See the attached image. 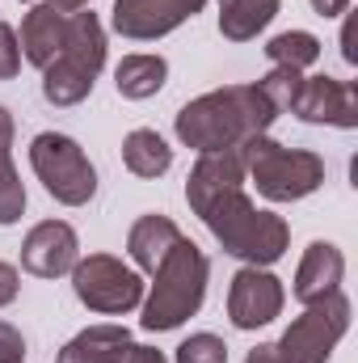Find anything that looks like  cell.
I'll list each match as a JSON object with an SVG mask.
<instances>
[{
	"mask_svg": "<svg viewBox=\"0 0 358 363\" xmlns=\"http://www.w3.org/2000/svg\"><path fill=\"white\" fill-rule=\"evenodd\" d=\"M185 199H190L194 216L211 228V237L224 245V254H232L249 267L278 262L291 245L287 220L253 207L245 194V148L202 152L185 178Z\"/></svg>",
	"mask_w": 358,
	"mask_h": 363,
	"instance_id": "cell-1",
	"label": "cell"
},
{
	"mask_svg": "<svg viewBox=\"0 0 358 363\" xmlns=\"http://www.w3.org/2000/svg\"><path fill=\"white\" fill-rule=\"evenodd\" d=\"M274 118H278V110L270 106L262 85H224V89H211L185 101L173 127H178L181 144L202 157V152L241 148L253 135H266Z\"/></svg>",
	"mask_w": 358,
	"mask_h": 363,
	"instance_id": "cell-2",
	"label": "cell"
},
{
	"mask_svg": "<svg viewBox=\"0 0 358 363\" xmlns=\"http://www.w3.org/2000/svg\"><path fill=\"white\" fill-rule=\"evenodd\" d=\"M152 296L144 300V330L152 334H165V330H178L185 317H194L207 300V279H211V262L207 254L181 237L178 245L161 258V267L152 271Z\"/></svg>",
	"mask_w": 358,
	"mask_h": 363,
	"instance_id": "cell-3",
	"label": "cell"
},
{
	"mask_svg": "<svg viewBox=\"0 0 358 363\" xmlns=\"http://www.w3.org/2000/svg\"><path fill=\"white\" fill-rule=\"evenodd\" d=\"M105 64V30L97 21V13L76 9L68 13V34H64V51L42 68V97L51 106H76L93 93V81Z\"/></svg>",
	"mask_w": 358,
	"mask_h": 363,
	"instance_id": "cell-4",
	"label": "cell"
},
{
	"mask_svg": "<svg viewBox=\"0 0 358 363\" xmlns=\"http://www.w3.org/2000/svg\"><path fill=\"white\" fill-rule=\"evenodd\" d=\"M245 148V178H253L258 194L270 203H295L321 190L325 182V161L308 148H287L270 135H253Z\"/></svg>",
	"mask_w": 358,
	"mask_h": 363,
	"instance_id": "cell-5",
	"label": "cell"
},
{
	"mask_svg": "<svg viewBox=\"0 0 358 363\" xmlns=\"http://www.w3.org/2000/svg\"><path fill=\"white\" fill-rule=\"evenodd\" d=\"M30 165L38 182L47 186V194L55 203H68V207H85L93 194H97V169L85 157V148L72 140V135H59V131H42L34 135L30 144Z\"/></svg>",
	"mask_w": 358,
	"mask_h": 363,
	"instance_id": "cell-6",
	"label": "cell"
},
{
	"mask_svg": "<svg viewBox=\"0 0 358 363\" xmlns=\"http://www.w3.org/2000/svg\"><path fill=\"white\" fill-rule=\"evenodd\" d=\"M350 330V300L342 291H329L321 300H312L304 308V317H295L287 325V334L274 342L282 363H329L333 347L346 338Z\"/></svg>",
	"mask_w": 358,
	"mask_h": 363,
	"instance_id": "cell-7",
	"label": "cell"
},
{
	"mask_svg": "<svg viewBox=\"0 0 358 363\" xmlns=\"http://www.w3.org/2000/svg\"><path fill=\"white\" fill-rule=\"evenodd\" d=\"M72 287H76V300L93 308V313H105V317H118V313H131L144 304V279L122 267L114 254H89L72 267Z\"/></svg>",
	"mask_w": 358,
	"mask_h": 363,
	"instance_id": "cell-8",
	"label": "cell"
},
{
	"mask_svg": "<svg viewBox=\"0 0 358 363\" xmlns=\"http://www.w3.org/2000/svg\"><path fill=\"white\" fill-rule=\"evenodd\" d=\"M202 4L207 0H114L110 26L122 38L152 43V38L173 34L181 21H190L194 13H202Z\"/></svg>",
	"mask_w": 358,
	"mask_h": 363,
	"instance_id": "cell-9",
	"label": "cell"
},
{
	"mask_svg": "<svg viewBox=\"0 0 358 363\" xmlns=\"http://www.w3.org/2000/svg\"><path fill=\"white\" fill-rule=\"evenodd\" d=\"M282 300H287V291L266 267H245V271H236L232 287H228V317L236 330H258L282 313Z\"/></svg>",
	"mask_w": 358,
	"mask_h": 363,
	"instance_id": "cell-10",
	"label": "cell"
},
{
	"mask_svg": "<svg viewBox=\"0 0 358 363\" xmlns=\"http://www.w3.org/2000/svg\"><path fill=\"white\" fill-rule=\"evenodd\" d=\"M291 114H299L304 123H329V127L350 131V127H358V85L325 77V72L321 77H304Z\"/></svg>",
	"mask_w": 358,
	"mask_h": 363,
	"instance_id": "cell-11",
	"label": "cell"
},
{
	"mask_svg": "<svg viewBox=\"0 0 358 363\" xmlns=\"http://www.w3.org/2000/svg\"><path fill=\"white\" fill-rule=\"evenodd\" d=\"M76 262H81V241H76L72 224H64V220H42L21 241V267L38 279H59Z\"/></svg>",
	"mask_w": 358,
	"mask_h": 363,
	"instance_id": "cell-12",
	"label": "cell"
},
{
	"mask_svg": "<svg viewBox=\"0 0 358 363\" xmlns=\"http://www.w3.org/2000/svg\"><path fill=\"white\" fill-rule=\"evenodd\" d=\"M342 274H346L342 250L329 245V241H312L304 250V258H299V271H295V287L291 291H295V300L312 304V300H321L329 291H342Z\"/></svg>",
	"mask_w": 358,
	"mask_h": 363,
	"instance_id": "cell-13",
	"label": "cell"
},
{
	"mask_svg": "<svg viewBox=\"0 0 358 363\" xmlns=\"http://www.w3.org/2000/svg\"><path fill=\"white\" fill-rule=\"evenodd\" d=\"M64 34H68V13H59L55 4H34L21 21V55L34 68H47L59 51H64Z\"/></svg>",
	"mask_w": 358,
	"mask_h": 363,
	"instance_id": "cell-14",
	"label": "cell"
},
{
	"mask_svg": "<svg viewBox=\"0 0 358 363\" xmlns=\"http://www.w3.org/2000/svg\"><path fill=\"white\" fill-rule=\"evenodd\" d=\"M178 241H181V228L169 216H139V220L131 224V233H127V254H131V262H135L139 271L152 274L161 267V258H165Z\"/></svg>",
	"mask_w": 358,
	"mask_h": 363,
	"instance_id": "cell-15",
	"label": "cell"
},
{
	"mask_svg": "<svg viewBox=\"0 0 358 363\" xmlns=\"http://www.w3.org/2000/svg\"><path fill=\"white\" fill-rule=\"evenodd\" d=\"M127 351H131L127 325H89L59 351L55 363H122Z\"/></svg>",
	"mask_w": 358,
	"mask_h": 363,
	"instance_id": "cell-16",
	"label": "cell"
},
{
	"mask_svg": "<svg viewBox=\"0 0 358 363\" xmlns=\"http://www.w3.org/2000/svg\"><path fill=\"white\" fill-rule=\"evenodd\" d=\"M282 0H219V34L228 43H249L278 17Z\"/></svg>",
	"mask_w": 358,
	"mask_h": 363,
	"instance_id": "cell-17",
	"label": "cell"
},
{
	"mask_svg": "<svg viewBox=\"0 0 358 363\" xmlns=\"http://www.w3.org/2000/svg\"><path fill=\"white\" fill-rule=\"evenodd\" d=\"M165 77H169V64L161 55H127L114 68V85H118L122 97H131V101L156 97V93L165 89Z\"/></svg>",
	"mask_w": 358,
	"mask_h": 363,
	"instance_id": "cell-18",
	"label": "cell"
},
{
	"mask_svg": "<svg viewBox=\"0 0 358 363\" xmlns=\"http://www.w3.org/2000/svg\"><path fill=\"white\" fill-rule=\"evenodd\" d=\"M122 165H127L135 178H161V174H169V165H173V148H169L156 131L139 127V131H131V135L122 140Z\"/></svg>",
	"mask_w": 358,
	"mask_h": 363,
	"instance_id": "cell-19",
	"label": "cell"
},
{
	"mask_svg": "<svg viewBox=\"0 0 358 363\" xmlns=\"http://www.w3.org/2000/svg\"><path fill=\"white\" fill-rule=\"evenodd\" d=\"M25 211V186L13 169V114L0 106V224H17Z\"/></svg>",
	"mask_w": 358,
	"mask_h": 363,
	"instance_id": "cell-20",
	"label": "cell"
},
{
	"mask_svg": "<svg viewBox=\"0 0 358 363\" xmlns=\"http://www.w3.org/2000/svg\"><path fill=\"white\" fill-rule=\"evenodd\" d=\"M266 55H270L274 68H295V72H304V68H312V64L321 60V38L308 34V30H282V34H274L266 43Z\"/></svg>",
	"mask_w": 358,
	"mask_h": 363,
	"instance_id": "cell-21",
	"label": "cell"
},
{
	"mask_svg": "<svg viewBox=\"0 0 358 363\" xmlns=\"http://www.w3.org/2000/svg\"><path fill=\"white\" fill-rule=\"evenodd\" d=\"M258 85H262V93L270 97V106L282 114V110H291V106H295L299 85H304V72H295V68H274V72H266Z\"/></svg>",
	"mask_w": 358,
	"mask_h": 363,
	"instance_id": "cell-22",
	"label": "cell"
},
{
	"mask_svg": "<svg viewBox=\"0 0 358 363\" xmlns=\"http://www.w3.org/2000/svg\"><path fill=\"white\" fill-rule=\"evenodd\" d=\"M178 363H228V347L215 334H190L178 347Z\"/></svg>",
	"mask_w": 358,
	"mask_h": 363,
	"instance_id": "cell-23",
	"label": "cell"
},
{
	"mask_svg": "<svg viewBox=\"0 0 358 363\" xmlns=\"http://www.w3.org/2000/svg\"><path fill=\"white\" fill-rule=\"evenodd\" d=\"M17 68H21L17 34H13V26H4V21H0V81H13V77H17Z\"/></svg>",
	"mask_w": 358,
	"mask_h": 363,
	"instance_id": "cell-24",
	"label": "cell"
},
{
	"mask_svg": "<svg viewBox=\"0 0 358 363\" xmlns=\"http://www.w3.org/2000/svg\"><path fill=\"white\" fill-rule=\"evenodd\" d=\"M21 359H25V338L8 321H0V363H21Z\"/></svg>",
	"mask_w": 358,
	"mask_h": 363,
	"instance_id": "cell-25",
	"label": "cell"
},
{
	"mask_svg": "<svg viewBox=\"0 0 358 363\" xmlns=\"http://www.w3.org/2000/svg\"><path fill=\"white\" fill-rule=\"evenodd\" d=\"M17 287H21V279H17V271H13L8 262H0V308L17 300Z\"/></svg>",
	"mask_w": 358,
	"mask_h": 363,
	"instance_id": "cell-26",
	"label": "cell"
},
{
	"mask_svg": "<svg viewBox=\"0 0 358 363\" xmlns=\"http://www.w3.org/2000/svg\"><path fill=\"white\" fill-rule=\"evenodd\" d=\"M122 363H169V359H165L156 347H135V342H131V351H127Z\"/></svg>",
	"mask_w": 358,
	"mask_h": 363,
	"instance_id": "cell-27",
	"label": "cell"
},
{
	"mask_svg": "<svg viewBox=\"0 0 358 363\" xmlns=\"http://www.w3.org/2000/svg\"><path fill=\"white\" fill-rule=\"evenodd\" d=\"M312 9H316L321 17H337V13L350 9V0H312Z\"/></svg>",
	"mask_w": 358,
	"mask_h": 363,
	"instance_id": "cell-28",
	"label": "cell"
},
{
	"mask_svg": "<svg viewBox=\"0 0 358 363\" xmlns=\"http://www.w3.org/2000/svg\"><path fill=\"white\" fill-rule=\"evenodd\" d=\"M245 363H282V359H278L274 342H262V347H253V351H249V359H245Z\"/></svg>",
	"mask_w": 358,
	"mask_h": 363,
	"instance_id": "cell-29",
	"label": "cell"
},
{
	"mask_svg": "<svg viewBox=\"0 0 358 363\" xmlns=\"http://www.w3.org/2000/svg\"><path fill=\"white\" fill-rule=\"evenodd\" d=\"M59 13H76V9H89V0H51Z\"/></svg>",
	"mask_w": 358,
	"mask_h": 363,
	"instance_id": "cell-30",
	"label": "cell"
}]
</instances>
